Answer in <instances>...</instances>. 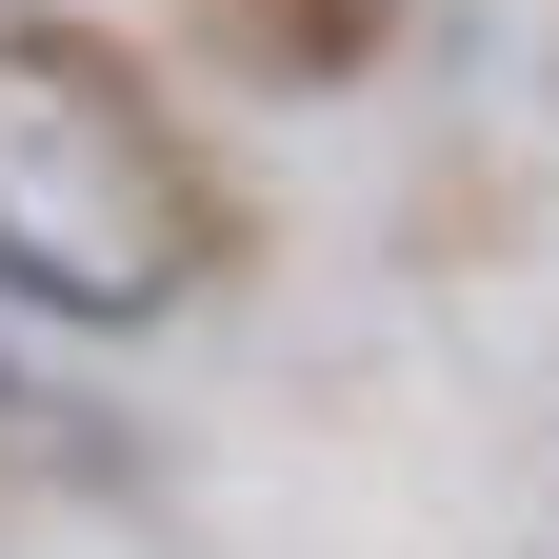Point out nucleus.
<instances>
[{
  "mask_svg": "<svg viewBox=\"0 0 559 559\" xmlns=\"http://www.w3.org/2000/svg\"><path fill=\"white\" fill-rule=\"evenodd\" d=\"M0 280L60 320H140L200 280V160L160 120H140V81L100 40L21 21L0 40Z\"/></svg>",
  "mask_w": 559,
  "mask_h": 559,
  "instance_id": "obj_1",
  "label": "nucleus"
}]
</instances>
